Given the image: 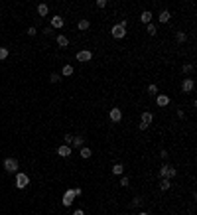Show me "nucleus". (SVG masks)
<instances>
[{
	"label": "nucleus",
	"instance_id": "nucleus-1",
	"mask_svg": "<svg viewBox=\"0 0 197 215\" xmlns=\"http://www.w3.org/2000/svg\"><path fill=\"white\" fill-rule=\"evenodd\" d=\"M110 34H113L114 40H124V37H126V22H124V20L118 22V24H114L113 30H110Z\"/></svg>",
	"mask_w": 197,
	"mask_h": 215
},
{
	"label": "nucleus",
	"instance_id": "nucleus-2",
	"mask_svg": "<svg viewBox=\"0 0 197 215\" xmlns=\"http://www.w3.org/2000/svg\"><path fill=\"white\" fill-rule=\"evenodd\" d=\"M14 184L18 190H24V187H28L30 184V178H28V174H24V172H16V180H14Z\"/></svg>",
	"mask_w": 197,
	"mask_h": 215
},
{
	"label": "nucleus",
	"instance_id": "nucleus-3",
	"mask_svg": "<svg viewBox=\"0 0 197 215\" xmlns=\"http://www.w3.org/2000/svg\"><path fill=\"white\" fill-rule=\"evenodd\" d=\"M18 168H20V164H18V160H16V158H6V160H4V170L10 172V174H16Z\"/></svg>",
	"mask_w": 197,
	"mask_h": 215
},
{
	"label": "nucleus",
	"instance_id": "nucleus-4",
	"mask_svg": "<svg viewBox=\"0 0 197 215\" xmlns=\"http://www.w3.org/2000/svg\"><path fill=\"white\" fill-rule=\"evenodd\" d=\"M77 61H81V63H87V61H91L93 59V51L91 50H81V51H77Z\"/></svg>",
	"mask_w": 197,
	"mask_h": 215
},
{
	"label": "nucleus",
	"instance_id": "nucleus-5",
	"mask_svg": "<svg viewBox=\"0 0 197 215\" xmlns=\"http://www.w3.org/2000/svg\"><path fill=\"white\" fill-rule=\"evenodd\" d=\"M109 119H110V122H120L122 121V111L118 107H113V109L109 111Z\"/></svg>",
	"mask_w": 197,
	"mask_h": 215
},
{
	"label": "nucleus",
	"instance_id": "nucleus-6",
	"mask_svg": "<svg viewBox=\"0 0 197 215\" xmlns=\"http://www.w3.org/2000/svg\"><path fill=\"white\" fill-rule=\"evenodd\" d=\"M193 87H195V81L191 77H185L183 81H182V91H183V93H191Z\"/></svg>",
	"mask_w": 197,
	"mask_h": 215
},
{
	"label": "nucleus",
	"instance_id": "nucleus-7",
	"mask_svg": "<svg viewBox=\"0 0 197 215\" xmlns=\"http://www.w3.org/2000/svg\"><path fill=\"white\" fill-rule=\"evenodd\" d=\"M73 200H75V193H73V190H67L65 193H63V200H61V203H63L65 207H71Z\"/></svg>",
	"mask_w": 197,
	"mask_h": 215
},
{
	"label": "nucleus",
	"instance_id": "nucleus-8",
	"mask_svg": "<svg viewBox=\"0 0 197 215\" xmlns=\"http://www.w3.org/2000/svg\"><path fill=\"white\" fill-rule=\"evenodd\" d=\"M63 24H65V22H63V18H61V16H53L49 28H51V30H61V28H63Z\"/></svg>",
	"mask_w": 197,
	"mask_h": 215
},
{
	"label": "nucleus",
	"instance_id": "nucleus-9",
	"mask_svg": "<svg viewBox=\"0 0 197 215\" xmlns=\"http://www.w3.org/2000/svg\"><path fill=\"white\" fill-rule=\"evenodd\" d=\"M156 105H158V107H168V105H169V97L158 93V95H156Z\"/></svg>",
	"mask_w": 197,
	"mask_h": 215
},
{
	"label": "nucleus",
	"instance_id": "nucleus-10",
	"mask_svg": "<svg viewBox=\"0 0 197 215\" xmlns=\"http://www.w3.org/2000/svg\"><path fill=\"white\" fill-rule=\"evenodd\" d=\"M152 121H154V115H152L150 111H144V112H142V116H140V122H146V125L150 126V125H152Z\"/></svg>",
	"mask_w": 197,
	"mask_h": 215
},
{
	"label": "nucleus",
	"instance_id": "nucleus-11",
	"mask_svg": "<svg viewBox=\"0 0 197 215\" xmlns=\"http://www.w3.org/2000/svg\"><path fill=\"white\" fill-rule=\"evenodd\" d=\"M57 154H59L61 158H69V156H71V146H65V144H63V146L57 148Z\"/></svg>",
	"mask_w": 197,
	"mask_h": 215
},
{
	"label": "nucleus",
	"instance_id": "nucleus-12",
	"mask_svg": "<svg viewBox=\"0 0 197 215\" xmlns=\"http://www.w3.org/2000/svg\"><path fill=\"white\" fill-rule=\"evenodd\" d=\"M169 18H172V12H169V10H162V12H160V16H158V20H160L162 24H168Z\"/></svg>",
	"mask_w": 197,
	"mask_h": 215
},
{
	"label": "nucleus",
	"instance_id": "nucleus-13",
	"mask_svg": "<svg viewBox=\"0 0 197 215\" xmlns=\"http://www.w3.org/2000/svg\"><path fill=\"white\" fill-rule=\"evenodd\" d=\"M140 20H142V24H152V12H150V10H144V12H142L140 14Z\"/></svg>",
	"mask_w": 197,
	"mask_h": 215
},
{
	"label": "nucleus",
	"instance_id": "nucleus-14",
	"mask_svg": "<svg viewBox=\"0 0 197 215\" xmlns=\"http://www.w3.org/2000/svg\"><path fill=\"white\" fill-rule=\"evenodd\" d=\"M83 146H85V138L83 136H73L71 148H83Z\"/></svg>",
	"mask_w": 197,
	"mask_h": 215
},
{
	"label": "nucleus",
	"instance_id": "nucleus-15",
	"mask_svg": "<svg viewBox=\"0 0 197 215\" xmlns=\"http://www.w3.org/2000/svg\"><path fill=\"white\" fill-rule=\"evenodd\" d=\"M55 42L59 44V47H67V46H69V37H67V36H63V34L57 36V37H55Z\"/></svg>",
	"mask_w": 197,
	"mask_h": 215
},
{
	"label": "nucleus",
	"instance_id": "nucleus-16",
	"mask_svg": "<svg viewBox=\"0 0 197 215\" xmlns=\"http://www.w3.org/2000/svg\"><path fill=\"white\" fill-rule=\"evenodd\" d=\"M73 73H75V71H73V65H69V63H67V65H63V69H61L63 77H71Z\"/></svg>",
	"mask_w": 197,
	"mask_h": 215
},
{
	"label": "nucleus",
	"instance_id": "nucleus-17",
	"mask_svg": "<svg viewBox=\"0 0 197 215\" xmlns=\"http://www.w3.org/2000/svg\"><path fill=\"white\" fill-rule=\"evenodd\" d=\"M110 172H113L114 176H122V174H124V166H122V164H114L113 168H110Z\"/></svg>",
	"mask_w": 197,
	"mask_h": 215
},
{
	"label": "nucleus",
	"instance_id": "nucleus-18",
	"mask_svg": "<svg viewBox=\"0 0 197 215\" xmlns=\"http://www.w3.org/2000/svg\"><path fill=\"white\" fill-rule=\"evenodd\" d=\"M79 154H81V158H85V160H87V158H91V148H89V146H83V148H79Z\"/></svg>",
	"mask_w": 197,
	"mask_h": 215
},
{
	"label": "nucleus",
	"instance_id": "nucleus-19",
	"mask_svg": "<svg viewBox=\"0 0 197 215\" xmlns=\"http://www.w3.org/2000/svg\"><path fill=\"white\" fill-rule=\"evenodd\" d=\"M169 187H172V182H169L168 178H162V182H160V190H162V191H168Z\"/></svg>",
	"mask_w": 197,
	"mask_h": 215
},
{
	"label": "nucleus",
	"instance_id": "nucleus-20",
	"mask_svg": "<svg viewBox=\"0 0 197 215\" xmlns=\"http://www.w3.org/2000/svg\"><path fill=\"white\" fill-rule=\"evenodd\" d=\"M146 91H148V95H152V97H156V95L160 93V89H158V85H156V83H150Z\"/></svg>",
	"mask_w": 197,
	"mask_h": 215
},
{
	"label": "nucleus",
	"instance_id": "nucleus-21",
	"mask_svg": "<svg viewBox=\"0 0 197 215\" xmlns=\"http://www.w3.org/2000/svg\"><path fill=\"white\" fill-rule=\"evenodd\" d=\"M38 14H40V16H47V14H49V8H47V4H44V2L38 4Z\"/></svg>",
	"mask_w": 197,
	"mask_h": 215
},
{
	"label": "nucleus",
	"instance_id": "nucleus-22",
	"mask_svg": "<svg viewBox=\"0 0 197 215\" xmlns=\"http://www.w3.org/2000/svg\"><path fill=\"white\" fill-rule=\"evenodd\" d=\"M77 28L81 30V32H85V30H89V28H91V22H89V20H79Z\"/></svg>",
	"mask_w": 197,
	"mask_h": 215
},
{
	"label": "nucleus",
	"instance_id": "nucleus-23",
	"mask_svg": "<svg viewBox=\"0 0 197 215\" xmlns=\"http://www.w3.org/2000/svg\"><path fill=\"white\" fill-rule=\"evenodd\" d=\"M146 32H148L150 36H156V34H158V26H154V24H148V26H146Z\"/></svg>",
	"mask_w": 197,
	"mask_h": 215
},
{
	"label": "nucleus",
	"instance_id": "nucleus-24",
	"mask_svg": "<svg viewBox=\"0 0 197 215\" xmlns=\"http://www.w3.org/2000/svg\"><path fill=\"white\" fill-rule=\"evenodd\" d=\"M168 168H169V164H164L160 168V178H168Z\"/></svg>",
	"mask_w": 197,
	"mask_h": 215
},
{
	"label": "nucleus",
	"instance_id": "nucleus-25",
	"mask_svg": "<svg viewBox=\"0 0 197 215\" xmlns=\"http://www.w3.org/2000/svg\"><path fill=\"white\" fill-rule=\"evenodd\" d=\"M175 176H178V170L173 168V166H169L168 168V180H172V178H175Z\"/></svg>",
	"mask_w": 197,
	"mask_h": 215
},
{
	"label": "nucleus",
	"instance_id": "nucleus-26",
	"mask_svg": "<svg viewBox=\"0 0 197 215\" xmlns=\"http://www.w3.org/2000/svg\"><path fill=\"white\" fill-rule=\"evenodd\" d=\"M142 203H144V200H142V197H140V195H136V197H134V200H132V207H140V205H142Z\"/></svg>",
	"mask_w": 197,
	"mask_h": 215
},
{
	"label": "nucleus",
	"instance_id": "nucleus-27",
	"mask_svg": "<svg viewBox=\"0 0 197 215\" xmlns=\"http://www.w3.org/2000/svg\"><path fill=\"white\" fill-rule=\"evenodd\" d=\"M175 40H178V42H179V44H183V42H185V40H187V36H185V34H183V32H178V34H175Z\"/></svg>",
	"mask_w": 197,
	"mask_h": 215
},
{
	"label": "nucleus",
	"instance_id": "nucleus-28",
	"mask_svg": "<svg viewBox=\"0 0 197 215\" xmlns=\"http://www.w3.org/2000/svg\"><path fill=\"white\" fill-rule=\"evenodd\" d=\"M63 142H65V146H71V142H73V134H65V136H63Z\"/></svg>",
	"mask_w": 197,
	"mask_h": 215
},
{
	"label": "nucleus",
	"instance_id": "nucleus-29",
	"mask_svg": "<svg viewBox=\"0 0 197 215\" xmlns=\"http://www.w3.org/2000/svg\"><path fill=\"white\" fill-rule=\"evenodd\" d=\"M128 184H130V178H128V176H120V186L126 187Z\"/></svg>",
	"mask_w": 197,
	"mask_h": 215
},
{
	"label": "nucleus",
	"instance_id": "nucleus-30",
	"mask_svg": "<svg viewBox=\"0 0 197 215\" xmlns=\"http://www.w3.org/2000/svg\"><path fill=\"white\" fill-rule=\"evenodd\" d=\"M59 79H61V75H59V73H51V75H49V81H51V83H57Z\"/></svg>",
	"mask_w": 197,
	"mask_h": 215
},
{
	"label": "nucleus",
	"instance_id": "nucleus-31",
	"mask_svg": "<svg viewBox=\"0 0 197 215\" xmlns=\"http://www.w3.org/2000/svg\"><path fill=\"white\" fill-rule=\"evenodd\" d=\"M6 57H8V50H6V47H0V61L6 59Z\"/></svg>",
	"mask_w": 197,
	"mask_h": 215
},
{
	"label": "nucleus",
	"instance_id": "nucleus-32",
	"mask_svg": "<svg viewBox=\"0 0 197 215\" xmlns=\"http://www.w3.org/2000/svg\"><path fill=\"white\" fill-rule=\"evenodd\" d=\"M193 71V63H185L183 65V73H191Z\"/></svg>",
	"mask_w": 197,
	"mask_h": 215
},
{
	"label": "nucleus",
	"instance_id": "nucleus-33",
	"mask_svg": "<svg viewBox=\"0 0 197 215\" xmlns=\"http://www.w3.org/2000/svg\"><path fill=\"white\" fill-rule=\"evenodd\" d=\"M36 34H38V30H36L34 26H30L28 28V36H36Z\"/></svg>",
	"mask_w": 197,
	"mask_h": 215
},
{
	"label": "nucleus",
	"instance_id": "nucleus-34",
	"mask_svg": "<svg viewBox=\"0 0 197 215\" xmlns=\"http://www.w3.org/2000/svg\"><path fill=\"white\" fill-rule=\"evenodd\" d=\"M97 6L99 8H105L106 6V0H97Z\"/></svg>",
	"mask_w": 197,
	"mask_h": 215
},
{
	"label": "nucleus",
	"instance_id": "nucleus-35",
	"mask_svg": "<svg viewBox=\"0 0 197 215\" xmlns=\"http://www.w3.org/2000/svg\"><path fill=\"white\" fill-rule=\"evenodd\" d=\"M73 193H75V197H79V195L83 193V190H81V187H75V190H73Z\"/></svg>",
	"mask_w": 197,
	"mask_h": 215
},
{
	"label": "nucleus",
	"instance_id": "nucleus-36",
	"mask_svg": "<svg viewBox=\"0 0 197 215\" xmlns=\"http://www.w3.org/2000/svg\"><path fill=\"white\" fill-rule=\"evenodd\" d=\"M146 128H148L146 122H140V125H138V130H146Z\"/></svg>",
	"mask_w": 197,
	"mask_h": 215
},
{
	"label": "nucleus",
	"instance_id": "nucleus-37",
	"mask_svg": "<svg viewBox=\"0 0 197 215\" xmlns=\"http://www.w3.org/2000/svg\"><path fill=\"white\" fill-rule=\"evenodd\" d=\"M44 34H45V36H51V34H53V30H51V28H49V26H47V28H45V30H44Z\"/></svg>",
	"mask_w": 197,
	"mask_h": 215
},
{
	"label": "nucleus",
	"instance_id": "nucleus-38",
	"mask_svg": "<svg viewBox=\"0 0 197 215\" xmlns=\"http://www.w3.org/2000/svg\"><path fill=\"white\" fill-rule=\"evenodd\" d=\"M160 156H162V158L166 160V158H168V150H160Z\"/></svg>",
	"mask_w": 197,
	"mask_h": 215
},
{
	"label": "nucleus",
	"instance_id": "nucleus-39",
	"mask_svg": "<svg viewBox=\"0 0 197 215\" xmlns=\"http://www.w3.org/2000/svg\"><path fill=\"white\" fill-rule=\"evenodd\" d=\"M73 215H85V211H83V209H75V211H73Z\"/></svg>",
	"mask_w": 197,
	"mask_h": 215
},
{
	"label": "nucleus",
	"instance_id": "nucleus-40",
	"mask_svg": "<svg viewBox=\"0 0 197 215\" xmlns=\"http://www.w3.org/2000/svg\"><path fill=\"white\" fill-rule=\"evenodd\" d=\"M138 215H150V213H146V211H140V213H138Z\"/></svg>",
	"mask_w": 197,
	"mask_h": 215
}]
</instances>
